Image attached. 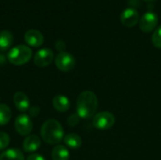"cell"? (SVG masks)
<instances>
[{
  "label": "cell",
  "instance_id": "cell-15",
  "mask_svg": "<svg viewBox=\"0 0 161 160\" xmlns=\"http://www.w3.org/2000/svg\"><path fill=\"white\" fill-rule=\"evenodd\" d=\"M51 157L53 160H69L70 153L65 146L58 144L52 150Z\"/></svg>",
  "mask_w": 161,
  "mask_h": 160
},
{
  "label": "cell",
  "instance_id": "cell-2",
  "mask_svg": "<svg viewBox=\"0 0 161 160\" xmlns=\"http://www.w3.org/2000/svg\"><path fill=\"white\" fill-rule=\"evenodd\" d=\"M41 136L46 143L58 145L64 139V131L59 122L55 119H49L42 125Z\"/></svg>",
  "mask_w": 161,
  "mask_h": 160
},
{
  "label": "cell",
  "instance_id": "cell-8",
  "mask_svg": "<svg viewBox=\"0 0 161 160\" xmlns=\"http://www.w3.org/2000/svg\"><path fill=\"white\" fill-rule=\"evenodd\" d=\"M54 59V53L49 48L40 49L34 56V64L38 67L43 68L52 63Z\"/></svg>",
  "mask_w": 161,
  "mask_h": 160
},
{
  "label": "cell",
  "instance_id": "cell-12",
  "mask_svg": "<svg viewBox=\"0 0 161 160\" xmlns=\"http://www.w3.org/2000/svg\"><path fill=\"white\" fill-rule=\"evenodd\" d=\"M41 146V140L36 135H28L23 141V150L26 153H33Z\"/></svg>",
  "mask_w": 161,
  "mask_h": 160
},
{
  "label": "cell",
  "instance_id": "cell-10",
  "mask_svg": "<svg viewBox=\"0 0 161 160\" xmlns=\"http://www.w3.org/2000/svg\"><path fill=\"white\" fill-rule=\"evenodd\" d=\"M43 36L37 29H29L25 33V42L32 47H39L43 43Z\"/></svg>",
  "mask_w": 161,
  "mask_h": 160
},
{
  "label": "cell",
  "instance_id": "cell-7",
  "mask_svg": "<svg viewBox=\"0 0 161 160\" xmlns=\"http://www.w3.org/2000/svg\"><path fill=\"white\" fill-rule=\"evenodd\" d=\"M14 127L18 134L22 136H28L33 129V124L28 115L20 114L14 122Z\"/></svg>",
  "mask_w": 161,
  "mask_h": 160
},
{
  "label": "cell",
  "instance_id": "cell-22",
  "mask_svg": "<svg viewBox=\"0 0 161 160\" xmlns=\"http://www.w3.org/2000/svg\"><path fill=\"white\" fill-rule=\"evenodd\" d=\"M29 116H31V117H34V116H37L39 113H40V111H41V109H40V108L39 107H37V106H34V107H31V108H29Z\"/></svg>",
  "mask_w": 161,
  "mask_h": 160
},
{
  "label": "cell",
  "instance_id": "cell-4",
  "mask_svg": "<svg viewBox=\"0 0 161 160\" xmlns=\"http://www.w3.org/2000/svg\"><path fill=\"white\" fill-rule=\"evenodd\" d=\"M116 123L115 116L109 111H101L92 118V124L98 130H108Z\"/></svg>",
  "mask_w": 161,
  "mask_h": 160
},
{
  "label": "cell",
  "instance_id": "cell-18",
  "mask_svg": "<svg viewBox=\"0 0 161 160\" xmlns=\"http://www.w3.org/2000/svg\"><path fill=\"white\" fill-rule=\"evenodd\" d=\"M11 119V110L8 106L0 104V125L8 124Z\"/></svg>",
  "mask_w": 161,
  "mask_h": 160
},
{
  "label": "cell",
  "instance_id": "cell-21",
  "mask_svg": "<svg viewBox=\"0 0 161 160\" xmlns=\"http://www.w3.org/2000/svg\"><path fill=\"white\" fill-rule=\"evenodd\" d=\"M79 119H80V117L76 113H75V114H72L68 117L67 123L70 126H75L79 124Z\"/></svg>",
  "mask_w": 161,
  "mask_h": 160
},
{
  "label": "cell",
  "instance_id": "cell-17",
  "mask_svg": "<svg viewBox=\"0 0 161 160\" xmlns=\"http://www.w3.org/2000/svg\"><path fill=\"white\" fill-rule=\"evenodd\" d=\"M0 160H25L23 153L19 149H8L0 154Z\"/></svg>",
  "mask_w": 161,
  "mask_h": 160
},
{
  "label": "cell",
  "instance_id": "cell-9",
  "mask_svg": "<svg viewBox=\"0 0 161 160\" xmlns=\"http://www.w3.org/2000/svg\"><path fill=\"white\" fill-rule=\"evenodd\" d=\"M140 14L137 9L128 8L123 10L121 14V22L126 27H133L140 22Z\"/></svg>",
  "mask_w": 161,
  "mask_h": 160
},
{
  "label": "cell",
  "instance_id": "cell-14",
  "mask_svg": "<svg viewBox=\"0 0 161 160\" xmlns=\"http://www.w3.org/2000/svg\"><path fill=\"white\" fill-rule=\"evenodd\" d=\"M63 141L67 147L74 149V150L80 148L82 145V140H81L80 136H78L77 134H75V133H70V134L64 136Z\"/></svg>",
  "mask_w": 161,
  "mask_h": 160
},
{
  "label": "cell",
  "instance_id": "cell-5",
  "mask_svg": "<svg viewBox=\"0 0 161 160\" xmlns=\"http://www.w3.org/2000/svg\"><path fill=\"white\" fill-rule=\"evenodd\" d=\"M57 68L61 72H70L75 66V58L68 52H60L55 58Z\"/></svg>",
  "mask_w": 161,
  "mask_h": 160
},
{
  "label": "cell",
  "instance_id": "cell-25",
  "mask_svg": "<svg viewBox=\"0 0 161 160\" xmlns=\"http://www.w3.org/2000/svg\"><path fill=\"white\" fill-rule=\"evenodd\" d=\"M144 1H146V2H154L156 0H144Z\"/></svg>",
  "mask_w": 161,
  "mask_h": 160
},
{
  "label": "cell",
  "instance_id": "cell-24",
  "mask_svg": "<svg viewBox=\"0 0 161 160\" xmlns=\"http://www.w3.org/2000/svg\"><path fill=\"white\" fill-rule=\"evenodd\" d=\"M26 160H45V158L39 154H32L27 157Z\"/></svg>",
  "mask_w": 161,
  "mask_h": 160
},
{
  "label": "cell",
  "instance_id": "cell-11",
  "mask_svg": "<svg viewBox=\"0 0 161 160\" xmlns=\"http://www.w3.org/2000/svg\"><path fill=\"white\" fill-rule=\"evenodd\" d=\"M13 103L16 107V108L20 111H26L29 109L30 102L28 97L25 93L22 91H17L13 95Z\"/></svg>",
  "mask_w": 161,
  "mask_h": 160
},
{
  "label": "cell",
  "instance_id": "cell-3",
  "mask_svg": "<svg viewBox=\"0 0 161 160\" xmlns=\"http://www.w3.org/2000/svg\"><path fill=\"white\" fill-rule=\"evenodd\" d=\"M32 57V50L24 44L12 47L8 53V60L9 63L20 66L27 63Z\"/></svg>",
  "mask_w": 161,
  "mask_h": 160
},
{
  "label": "cell",
  "instance_id": "cell-23",
  "mask_svg": "<svg viewBox=\"0 0 161 160\" xmlns=\"http://www.w3.org/2000/svg\"><path fill=\"white\" fill-rule=\"evenodd\" d=\"M56 48H57V50L59 51V53L64 52V50L66 48V44H65V42L63 41H58L56 42Z\"/></svg>",
  "mask_w": 161,
  "mask_h": 160
},
{
  "label": "cell",
  "instance_id": "cell-16",
  "mask_svg": "<svg viewBox=\"0 0 161 160\" xmlns=\"http://www.w3.org/2000/svg\"><path fill=\"white\" fill-rule=\"evenodd\" d=\"M13 41V36L11 32L8 30H2L0 31V50L6 51L8 50Z\"/></svg>",
  "mask_w": 161,
  "mask_h": 160
},
{
  "label": "cell",
  "instance_id": "cell-6",
  "mask_svg": "<svg viewBox=\"0 0 161 160\" xmlns=\"http://www.w3.org/2000/svg\"><path fill=\"white\" fill-rule=\"evenodd\" d=\"M158 23V15L154 11H147L140 19L139 25L142 32L149 33L157 27Z\"/></svg>",
  "mask_w": 161,
  "mask_h": 160
},
{
  "label": "cell",
  "instance_id": "cell-1",
  "mask_svg": "<svg viewBox=\"0 0 161 160\" xmlns=\"http://www.w3.org/2000/svg\"><path fill=\"white\" fill-rule=\"evenodd\" d=\"M98 108V99L92 91H83L76 99V114L82 119L93 118Z\"/></svg>",
  "mask_w": 161,
  "mask_h": 160
},
{
  "label": "cell",
  "instance_id": "cell-13",
  "mask_svg": "<svg viewBox=\"0 0 161 160\" xmlns=\"http://www.w3.org/2000/svg\"><path fill=\"white\" fill-rule=\"evenodd\" d=\"M54 108L58 112H66L71 107V102L68 97L64 95H57L52 100Z\"/></svg>",
  "mask_w": 161,
  "mask_h": 160
},
{
  "label": "cell",
  "instance_id": "cell-20",
  "mask_svg": "<svg viewBox=\"0 0 161 160\" xmlns=\"http://www.w3.org/2000/svg\"><path fill=\"white\" fill-rule=\"evenodd\" d=\"M9 136L5 132H0V151L7 148L8 145L9 144Z\"/></svg>",
  "mask_w": 161,
  "mask_h": 160
},
{
  "label": "cell",
  "instance_id": "cell-19",
  "mask_svg": "<svg viewBox=\"0 0 161 160\" xmlns=\"http://www.w3.org/2000/svg\"><path fill=\"white\" fill-rule=\"evenodd\" d=\"M152 43L155 47L161 49V25L154 31L152 35Z\"/></svg>",
  "mask_w": 161,
  "mask_h": 160
}]
</instances>
